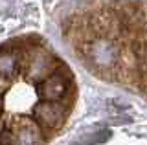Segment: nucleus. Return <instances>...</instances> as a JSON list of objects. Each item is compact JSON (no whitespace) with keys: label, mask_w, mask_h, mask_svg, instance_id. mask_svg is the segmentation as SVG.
<instances>
[{"label":"nucleus","mask_w":147,"mask_h":145,"mask_svg":"<svg viewBox=\"0 0 147 145\" xmlns=\"http://www.w3.org/2000/svg\"><path fill=\"white\" fill-rule=\"evenodd\" d=\"M116 55H118L116 46L109 40H98L90 48V59L98 66H110L116 61Z\"/></svg>","instance_id":"obj_1"},{"label":"nucleus","mask_w":147,"mask_h":145,"mask_svg":"<svg viewBox=\"0 0 147 145\" xmlns=\"http://www.w3.org/2000/svg\"><path fill=\"white\" fill-rule=\"evenodd\" d=\"M64 88H66V87H64V81L61 77H57V75H53V77H50L42 85L40 94H42L48 101H57V99L64 94Z\"/></svg>","instance_id":"obj_3"},{"label":"nucleus","mask_w":147,"mask_h":145,"mask_svg":"<svg viewBox=\"0 0 147 145\" xmlns=\"http://www.w3.org/2000/svg\"><path fill=\"white\" fill-rule=\"evenodd\" d=\"M33 114L44 127H55L63 119V107L57 105V103L46 101V103H40V105L35 107Z\"/></svg>","instance_id":"obj_2"},{"label":"nucleus","mask_w":147,"mask_h":145,"mask_svg":"<svg viewBox=\"0 0 147 145\" xmlns=\"http://www.w3.org/2000/svg\"><path fill=\"white\" fill-rule=\"evenodd\" d=\"M46 66H48V59L46 57H37L33 61V66H31V74L39 75L42 70H46Z\"/></svg>","instance_id":"obj_6"},{"label":"nucleus","mask_w":147,"mask_h":145,"mask_svg":"<svg viewBox=\"0 0 147 145\" xmlns=\"http://www.w3.org/2000/svg\"><path fill=\"white\" fill-rule=\"evenodd\" d=\"M37 130L33 127H22L17 134V145H37Z\"/></svg>","instance_id":"obj_4"},{"label":"nucleus","mask_w":147,"mask_h":145,"mask_svg":"<svg viewBox=\"0 0 147 145\" xmlns=\"http://www.w3.org/2000/svg\"><path fill=\"white\" fill-rule=\"evenodd\" d=\"M15 57L9 53H2L0 55V74L2 75H11L15 72Z\"/></svg>","instance_id":"obj_5"}]
</instances>
